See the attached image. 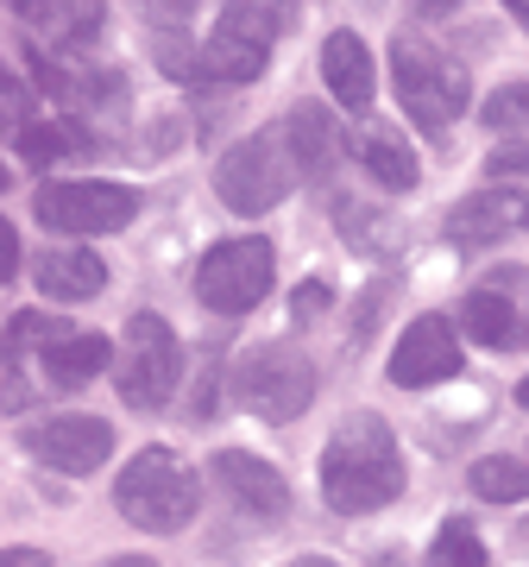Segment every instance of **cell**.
<instances>
[{"mask_svg":"<svg viewBox=\"0 0 529 567\" xmlns=\"http://www.w3.org/2000/svg\"><path fill=\"white\" fill-rule=\"evenodd\" d=\"M7 7H20V13H32V7H44V0H7Z\"/></svg>","mask_w":529,"mask_h":567,"instance_id":"obj_33","label":"cell"},{"mask_svg":"<svg viewBox=\"0 0 529 567\" xmlns=\"http://www.w3.org/2000/svg\"><path fill=\"white\" fill-rule=\"evenodd\" d=\"M39 121V95H32V82L13 70V63H0V133L13 140L20 126Z\"/></svg>","mask_w":529,"mask_h":567,"instance_id":"obj_23","label":"cell"},{"mask_svg":"<svg viewBox=\"0 0 529 567\" xmlns=\"http://www.w3.org/2000/svg\"><path fill=\"white\" fill-rule=\"evenodd\" d=\"M152 51H158V70L164 76H196V51H189L184 39H177V25H170V39H152Z\"/></svg>","mask_w":529,"mask_h":567,"instance_id":"obj_27","label":"cell"},{"mask_svg":"<svg viewBox=\"0 0 529 567\" xmlns=\"http://www.w3.org/2000/svg\"><path fill=\"white\" fill-rule=\"evenodd\" d=\"M114 511L145 536H170L196 517V473L170 447H139L114 480Z\"/></svg>","mask_w":529,"mask_h":567,"instance_id":"obj_2","label":"cell"},{"mask_svg":"<svg viewBox=\"0 0 529 567\" xmlns=\"http://www.w3.org/2000/svg\"><path fill=\"white\" fill-rule=\"evenodd\" d=\"M234 398H240L259 423H297L315 398V365L297 341H264L240 353L234 365Z\"/></svg>","mask_w":529,"mask_h":567,"instance_id":"obj_4","label":"cell"},{"mask_svg":"<svg viewBox=\"0 0 529 567\" xmlns=\"http://www.w3.org/2000/svg\"><path fill=\"white\" fill-rule=\"evenodd\" d=\"M391 82H397L404 114L409 121H423L428 133H448V126L467 114V102H473L467 70H460L448 51L423 44L416 32H404V39L391 44Z\"/></svg>","mask_w":529,"mask_h":567,"instance_id":"obj_3","label":"cell"},{"mask_svg":"<svg viewBox=\"0 0 529 567\" xmlns=\"http://www.w3.org/2000/svg\"><path fill=\"white\" fill-rule=\"evenodd\" d=\"M460 328H467L479 347H510L517 328H523V316H517L510 297H498V290H473L467 303H460Z\"/></svg>","mask_w":529,"mask_h":567,"instance_id":"obj_20","label":"cell"},{"mask_svg":"<svg viewBox=\"0 0 529 567\" xmlns=\"http://www.w3.org/2000/svg\"><path fill=\"white\" fill-rule=\"evenodd\" d=\"M322 498L334 517H372L385 511L397 492H404V454H397V435L385 429V416H341V429L328 435L322 447Z\"/></svg>","mask_w":529,"mask_h":567,"instance_id":"obj_1","label":"cell"},{"mask_svg":"<svg viewBox=\"0 0 529 567\" xmlns=\"http://www.w3.org/2000/svg\"><path fill=\"white\" fill-rule=\"evenodd\" d=\"M271 278H278V252L264 234H240V240L208 246L203 265H196V297L215 316H246L271 297Z\"/></svg>","mask_w":529,"mask_h":567,"instance_id":"obj_6","label":"cell"},{"mask_svg":"<svg viewBox=\"0 0 529 567\" xmlns=\"http://www.w3.org/2000/svg\"><path fill=\"white\" fill-rule=\"evenodd\" d=\"M13 278H20V234L0 215V284H13Z\"/></svg>","mask_w":529,"mask_h":567,"instance_id":"obj_29","label":"cell"},{"mask_svg":"<svg viewBox=\"0 0 529 567\" xmlns=\"http://www.w3.org/2000/svg\"><path fill=\"white\" fill-rule=\"evenodd\" d=\"M25 454L63 480H89L114 454V429L102 416H44V423L25 429Z\"/></svg>","mask_w":529,"mask_h":567,"instance_id":"obj_9","label":"cell"},{"mask_svg":"<svg viewBox=\"0 0 529 567\" xmlns=\"http://www.w3.org/2000/svg\"><path fill=\"white\" fill-rule=\"evenodd\" d=\"M448 234L460 246H491L510 234H529V196L523 189H479L448 215Z\"/></svg>","mask_w":529,"mask_h":567,"instance_id":"obj_12","label":"cell"},{"mask_svg":"<svg viewBox=\"0 0 529 567\" xmlns=\"http://www.w3.org/2000/svg\"><path fill=\"white\" fill-rule=\"evenodd\" d=\"M297 189V164H290L284 133H246L240 145H227L221 164H215V196H221L234 215H271Z\"/></svg>","mask_w":529,"mask_h":567,"instance_id":"obj_5","label":"cell"},{"mask_svg":"<svg viewBox=\"0 0 529 567\" xmlns=\"http://www.w3.org/2000/svg\"><path fill=\"white\" fill-rule=\"evenodd\" d=\"M428 561H442V567H486V543L473 536L467 517H448L442 536L428 543Z\"/></svg>","mask_w":529,"mask_h":567,"instance_id":"obj_24","label":"cell"},{"mask_svg":"<svg viewBox=\"0 0 529 567\" xmlns=\"http://www.w3.org/2000/svg\"><path fill=\"white\" fill-rule=\"evenodd\" d=\"M208 473H215V486H221L246 517H259V524L290 517V480L271 461H259V454H246V447H221V454L208 461Z\"/></svg>","mask_w":529,"mask_h":567,"instance_id":"obj_11","label":"cell"},{"mask_svg":"<svg viewBox=\"0 0 529 567\" xmlns=\"http://www.w3.org/2000/svg\"><path fill=\"white\" fill-rule=\"evenodd\" d=\"M39 221L51 234H121V227L139 221L145 196L133 183H107V177H63V183H44L39 196Z\"/></svg>","mask_w":529,"mask_h":567,"instance_id":"obj_7","label":"cell"},{"mask_svg":"<svg viewBox=\"0 0 529 567\" xmlns=\"http://www.w3.org/2000/svg\"><path fill=\"white\" fill-rule=\"evenodd\" d=\"M284 145H290V164H297V177H315L328 183L334 171H341V126H334V114H328L322 102H297L284 121Z\"/></svg>","mask_w":529,"mask_h":567,"instance_id":"obj_13","label":"cell"},{"mask_svg":"<svg viewBox=\"0 0 529 567\" xmlns=\"http://www.w3.org/2000/svg\"><path fill=\"white\" fill-rule=\"evenodd\" d=\"M517 404H523V410H529V379H523V385H517Z\"/></svg>","mask_w":529,"mask_h":567,"instance_id":"obj_34","label":"cell"},{"mask_svg":"<svg viewBox=\"0 0 529 567\" xmlns=\"http://www.w3.org/2000/svg\"><path fill=\"white\" fill-rule=\"evenodd\" d=\"M505 7H510V13H517V25H523V32H529V0H505Z\"/></svg>","mask_w":529,"mask_h":567,"instance_id":"obj_32","label":"cell"},{"mask_svg":"<svg viewBox=\"0 0 529 567\" xmlns=\"http://www.w3.org/2000/svg\"><path fill=\"white\" fill-rule=\"evenodd\" d=\"M454 372H460V341H454L448 316H416L404 328V341L391 347V385L397 391L448 385Z\"/></svg>","mask_w":529,"mask_h":567,"instance_id":"obj_10","label":"cell"},{"mask_svg":"<svg viewBox=\"0 0 529 567\" xmlns=\"http://www.w3.org/2000/svg\"><path fill=\"white\" fill-rule=\"evenodd\" d=\"M290 309H297V322H322L328 309H334V284H328V278L297 284V297H290Z\"/></svg>","mask_w":529,"mask_h":567,"instance_id":"obj_26","label":"cell"},{"mask_svg":"<svg viewBox=\"0 0 529 567\" xmlns=\"http://www.w3.org/2000/svg\"><path fill=\"white\" fill-rule=\"evenodd\" d=\"M58 334H70L63 316H39V309H25V316H13L7 334H0V360L20 372V365H32V353H39L44 341H58Z\"/></svg>","mask_w":529,"mask_h":567,"instance_id":"obj_21","label":"cell"},{"mask_svg":"<svg viewBox=\"0 0 529 567\" xmlns=\"http://www.w3.org/2000/svg\"><path fill=\"white\" fill-rule=\"evenodd\" d=\"M39 365H44V385L82 391V385H95L107 365H114V347H107L102 334H58V341H44Z\"/></svg>","mask_w":529,"mask_h":567,"instance_id":"obj_16","label":"cell"},{"mask_svg":"<svg viewBox=\"0 0 529 567\" xmlns=\"http://www.w3.org/2000/svg\"><path fill=\"white\" fill-rule=\"evenodd\" d=\"M479 121L498 126V133H510V126H529V82H505V89H491Z\"/></svg>","mask_w":529,"mask_h":567,"instance_id":"obj_25","label":"cell"},{"mask_svg":"<svg viewBox=\"0 0 529 567\" xmlns=\"http://www.w3.org/2000/svg\"><path fill=\"white\" fill-rule=\"evenodd\" d=\"M473 492L491 498V505H523L529 498V466L517 454H486V461H473Z\"/></svg>","mask_w":529,"mask_h":567,"instance_id":"obj_22","label":"cell"},{"mask_svg":"<svg viewBox=\"0 0 529 567\" xmlns=\"http://www.w3.org/2000/svg\"><path fill=\"white\" fill-rule=\"evenodd\" d=\"M184 385V341L170 334L164 316L139 309L126 322V347H121V398L133 410H164Z\"/></svg>","mask_w":529,"mask_h":567,"instance_id":"obj_8","label":"cell"},{"mask_svg":"<svg viewBox=\"0 0 529 567\" xmlns=\"http://www.w3.org/2000/svg\"><path fill=\"white\" fill-rule=\"evenodd\" d=\"M196 63H203V76H215V82H259L264 63H271V44L215 25V32H208V44L196 51Z\"/></svg>","mask_w":529,"mask_h":567,"instance_id":"obj_17","label":"cell"},{"mask_svg":"<svg viewBox=\"0 0 529 567\" xmlns=\"http://www.w3.org/2000/svg\"><path fill=\"white\" fill-rule=\"evenodd\" d=\"M152 13L170 25H184V13H196V0H152Z\"/></svg>","mask_w":529,"mask_h":567,"instance_id":"obj_31","label":"cell"},{"mask_svg":"<svg viewBox=\"0 0 529 567\" xmlns=\"http://www.w3.org/2000/svg\"><path fill=\"white\" fill-rule=\"evenodd\" d=\"M7 183H13V171H7V164H0V189H7Z\"/></svg>","mask_w":529,"mask_h":567,"instance_id":"obj_35","label":"cell"},{"mask_svg":"<svg viewBox=\"0 0 529 567\" xmlns=\"http://www.w3.org/2000/svg\"><path fill=\"white\" fill-rule=\"evenodd\" d=\"M32 278H39V290L58 297V303H89V297H102L107 259L89 252V246H51V252L32 259Z\"/></svg>","mask_w":529,"mask_h":567,"instance_id":"obj_15","label":"cell"},{"mask_svg":"<svg viewBox=\"0 0 529 567\" xmlns=\"http://www.w3.org/2000/svg\"><path fill=\"white\" fill-rule=\"evenodd\" d=\"M322 82L334 89V102H341L346 114H372L378 70H372V51L360 44V32H328V44H322Z\"/></svg>","mask_w":529,"mask_h":567,"instance_id":"obj_14","label":"cell"},{"mask_svg":"<svg viewBox=\"0 0 529 567\" xmlns=\"http://www.w3.org/2000/svg\"><path fill=\"white\" fill-rule=\"evenodd\" d=\"M360 164H366V177L378 183V189H391V196H409L416 189V152H409L391 126H366L360 133Z\"/></svg>","mask_w":529,"mask_h":567,"instance_id":"obj_18","label":"cell"},{"mask_svg":"<svg viewBox=\"0 0 529 567\" xmlns=\"http://www.w3.org/2000/svg\"><path fill=\"white\" fill-rule=\"evenodd\" d=\"M467 0H409V13L416 20H448V13H460Z\"/></svg>","mask_w":529,"mask_h":567,"instance_id":"obj_30","label":"cell"},{"mask_svg":"<svg viewBox=\"0 0 529 567\" xmlns=\"http://www.w3.org/2000/svg\"><path fill=\"white\" fill-rule=\"evenodd\" d=\"M491 177H529V145H498L486 158Z\"/></svg>","mask_w":529,"mask_h":567,"instance_id":"obj_28","label":"cell"},{"mask_svg":"<svg viewBox=\"0 0 529 567\" xmlns=\"http://www.w3.org/2000/svg\"><path fill=\"white\" fill-rule=\"evenodd\" d=\"M297 0H221V25L227 32H246V39H259V44H278L297 25Z\"/></svg>","mask_w":529,"mask_h":567,"instance_id":"obj_19","label":"cell"}]
</instances>
